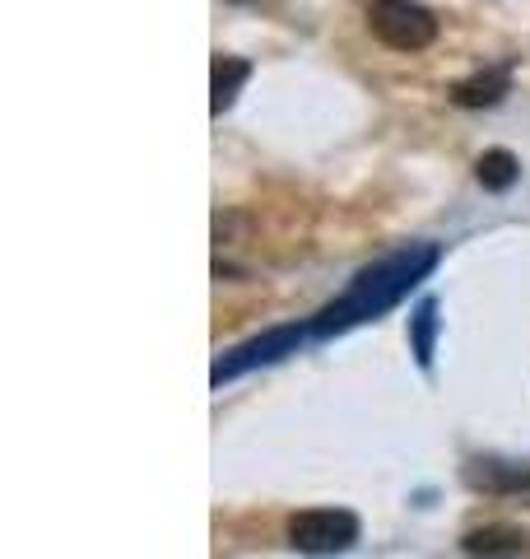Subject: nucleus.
<instances>
[{
	"label": "nucleus",
	"mask_w": 530,
	"mask_h": 559,
	"mask_svg": "<svg viewBox=\"0 0 530 559\" xmlns=\"http://www.w3.org/2000/svg\"><path fill=\"white\" fill-rule=\"evenodd\" d=\"M437 261H442L437 242H405V248L377 257L373 266H363L359 275L349 280V289L340 294V299H330L308 322L312 341H330V336H340V331H349V326L386 318V312L400 308L423 285V280L437 271Z\"/></svg>",
	"instance_id": "1"
},
{
	"label": "nucleus",
	"mask_w": 530,
	"mask_h": 559,
	"mask_svg": "<svg viewBox=\"0 0 530 559\" xmlns=\"http://www.w3.org/2000/svg\"><path fill=\"white\" fill-rule=\"evenodd\" d=\"M368 33L392 51H423L437 43V14L419 0H368Z\"/></svg>",
	"instance_id": "2"
},
{
	"label": "nucleus",
	"mask_w": 530,
	"mask_h": 559,
	"mask_svg": "<svg viewBox=\"0 0 530 559\" xmlns=\"http://www.w3.org/2000/svg\"><path fill=\"white\" fill-rule=\"evenodd\" d=\"M312 336V326H270L265 336H252V341H242L238 349H228V355L215 359V369H209V382L215 388H224V382H233L242 373H252V369H265V364H279V359H289L298 355V345H303Z\"/></svg>",
	"instance_id": "3"
},
{
	"label": "nucleus",
	"mask_w": 530,
	"mask_h": 559,
	"mask_svg": "<svg viewBox=\"0 0 530 559\" xmlns=\"http://www.w3.org/2000/svg\"><path fill=\"white\" fill-rule=\"evenodd\" d=\"M359 518L349 509H303L289 518V546L303 555H340L359 546Z\"/></svg>",
	"instance_id": "4"
},
{
	"label": "nucleus",
	"mask_w": 530,
	"mask_h": 559,
	"mask_svg": "<svg viewBox=\"0 0 530 559\" xmlns=\"http://www.w3.org/2000/svg\"><path fill=\"white\" fill-rule=\"evenodd\" d=\"M466 480L484 495H521L530 489V462H503V457H470Z\"/></svg>",
	"instance_id": "5"
},
{
	"label": "nucleus",
	"mask_w": 530,
	"mask_h": 559,
	"mask_svg": "<svg viewBox=\"0 0 530 559\" xmlns=\"http://www.w3.org/2000/svg\"><path fill=\"white\" fill-rule=\"evenodd\" d=\"M507 90H511V66H493V70H480L474 80L456 84L451 103L456 108H493V103H503Z\"/></svg>",
	"instance_id": "6"
},
{
	"label": "nucleus",
	"mask_w": 530,
	"mask_h": 559,
	"mask_svg": "<svg viewBox=\"0 0 530 559\" xmlns=\"http://www.w3.org/2000/svg\"><path fill=\"white\" fill-rule=\"evenodd\" d=\"M252 80V61H242V57H215V84H209V90H215V98H209V112L215 117H224L228 108H233V98H238V90L242 84Z\"/></svg>",
	"instance_id": "7"
},
{
	"label": "nucleus",
	"mask_w": 530,
	"mask_h": 559,
	"mask_svg": "<svg viewBox=\"0 0 530 559\" xmlns=\"http://www.w3.org/2000/svg\"><path fill=\"white\" fill-rule=\"evenodd\" d=\"M437 299H423L414 312H410V349H414V364L419 369H433V355H437Z\"/></svg>",
	"instance_id": "8"
},
{
	"label": "nucleus",
	"mask_w": 530,
	"mask_h": 559,
	"mask_svg": "<svg viewBox=\"0 0 530 559\" xmlns=\"http://www.w3.org/2000/svg\"><path fill=\"white\" fill-rule=\"evenodd\" d=\"M461 550L466 555H526L530 536L517 527H480V532H466Z\"/></svg>",
	"instance_id": "9"
},
{
	"label": "nucleus",
	"mask_w": 530,
	"mask_h": 559,
	"mask_svg": "<svg viewBox=\"0 0 530 559\" xmlns=\"http://www.w3.org/2000/svg\"><path fill=\"white\" fill-rule=\"evenodd\" d=\"M474 178H480L484 191H507L521 178V159L511 150H484L480 164H474Z\"/></svg>",
	"instance_id": "10"
},
{
	"label": "nucleus",
	"mask_w": 530,
	"mask_h": 559,
	"mask_svg": "<svg viewBox=\"0 0 530 559\" xmlns=\"http://www.w3.org/2000/svg\"><path fill=\"white\" fill-rule=\"evenodd\" d=\"M233 5H246V0H233Z\"/></svg>",
	"instance_id": "11"
}]
</instances>
